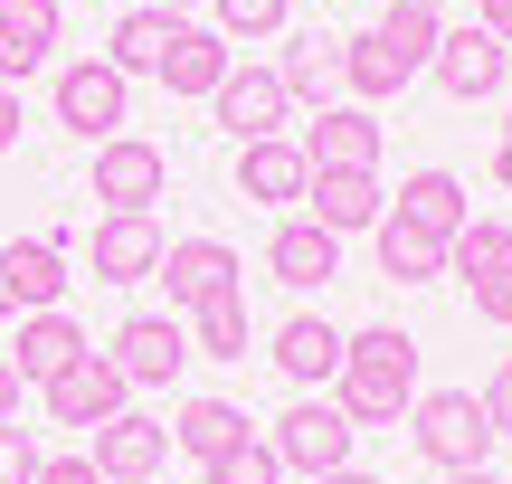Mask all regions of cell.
<instances>
[{
	"mask_svg": "<svg viewBox=\"0 0 512 484\" xmlns=\"http://www.w3.org/2000/svg\"><path fill=\"white\" fill-rule=\"evenodd\" d=\"M38 399H48L57 428H105V418H124V409H133V380L114 371L105 352H86V361H67V371H57Z\"/></svg>",
	"mask_w": 512,
	"mask_h": 484,
	"instance_id": "cell-8",
	"label": "cell"
},
{
	"mask_svg": "<svg viewBox=\"0 0 512 484\" xmlns=\"http://www.w3.org/2000/svg\"><path fill=\"white\" fill-rule=\"evenodd\" d=\"M67 38V19H57V0H10L0 10V86H19V76L48 67V48Z\"/></svg>",
	"mask_w": 512,
	"mask_h": 484,
	"instance_id": "cell-22",
	"label": "cell"
},
{
	"mask_svg": "<svg viewBox=\"0 0 512 484\" xmlns=\"http://www.w3.org/2000/svg\"><path fill=\"white\" fill-rule=\"evenodd\" d=\"M162 190H171V162H162V143H143V133H114V143H95V200H105L114 219L152 209Z\"/></svg>",
	"mask_w": 512,
	"mask_h": 484,
	"instance_id": "cell-7",
	"label": "cell"
},
{
	"mask_svg": "<svg viewBox=\"0 0 512 484\" xmlns=\"http://www.w3.org/2000/svg\"><path fill=\"white\" fill-rule=\"evenodd\" d=\"M304 181H313V162L294 152V133L238 143V190H247V200H266V209H294V200H304Z\"/></svg>",
	"mask_w": 512,
	"mask_h": 484,
	"instance_id": "cell-21",
	"label": "cell"
},
{
	"mask_svg": "<svg viewBox=\"0 0 512 484\" xmlns=\"http://www.w3.org/2000/svg\"><path fill=\"white\" fill-rule=\"evenodd\" d=\"M209 10H219V38H228V48H238V38H275V29H285V0H209Z\"/></svg>",
	"mask_w": 512,
	"mask_h": 484,
	"instance_id": "cell-30",
	"label": "cell"
},
{
	"mask_svg": "<svg viewBox=\"0 0 512 484\" xmlns=\"http://www.w3.org/2000/svg\"><path fill=\"white\" fill-rule=\"evenodd\" d=\"M238 437H247V409H238V399H181V418H171V447L200 456V466H219Z\"/></svg>",
	"mask_w": 512,
	"mask_h": 484,
	"instance_id": "cell-25",
	"label": "cell"
},
{
	"mask_svg": "<svg viewBox=\"0 0 512 484\" xmlns=\"http://www.w3.org/2000/svg\"><path fill=\"white\" fill-rule=\"evenodd\" d=\"M0 276H10V304L19 314H57L67 304V238H10L0 247Z\"/></svg>",
	"mask_w": 512,
	"mask_h": 484,
	"instance_id": "cell-15",
	"label": "cell"
},
{
	"mask_svg": "<svg viewBox=\"0 0 512 484\" xmlns=\"http://www.w3.org/2000/svg\"><path fill=\"white\" fill-rule=\"evenodd\" d=\"M437 38H446V19H427V10H399V0H389V19H380V29L342 38V86L361 95V105H380V95H399L408 76H427Z\"/></svg>",
	"mask_w": 512,
	"mask_h": 484,
	"instance_id": "cell-2",
	"label": "cell"
},
{
	"mask_svg": "<svg viewBox=\"0 0 512 484\" xmlns=\"http://www.w3.org/2000/svg\"><path fill=\"white\" fill-rule=\"evenodd\" d=\"M266 276L294 285V295H313V285L342 276V238H332V228H313V219H285V228L266 238Z\"/></svg>",
	"mask_w": 512,
	"mask_h": 484,
	"instance_id": "cell-17",
	"label": "cell"
},
{
	"mask_svg": "<svg viewBox=\"0 0 512 484\" xmlns=\"http://www.w3.org/2000/svg\"><path fill=\"white\" fill-rule=\"evenodd\" d=\"M0 323H19V304H10V276H0Z\"/></svg>",
	"mask_w": 512,
	"mask_h": 484,
	"instance_id": "cell-42",
	"label": "cell"
},
{
	"mask_svg": "<svg viewBox=\"0 0 512 484\" xmlns=\"http://www.w3.org/2000/svg\"><path fill=\"white\" fill-rule=\"evenodd\" d=\"M494 181L512 190V133H503V143H494Z\"/></svg>",
	"mask_w": 512,
	"mask_h": 484,
	"instance_id": "cell-37",
	"label": "cell"
},
{
	"mask_svg": "<svg viewBox=\"0 0 512 484\" xmlns=\"http://www.w3.org/2000/svg\"><path fill=\"white\" fill-rule=\"evenodd\" d=\"M399 10H427V19H446V10H456V0H399Z\"/></svg>",
	"mask_w": 512,
	"mask_h": 484,
	"instance_id": "cell-40",
	"label": "cell"
},
{
	"mask_svg": "<svg viewBox=\"0 0 512 484\" xmlns=\"http://www.w3.org/2000/svg\"><path fill=\"white\" fill-rule=\"evenodd\" d=\"M19 143V86H0V152Z\"/></svg>",
	"mask_w": 512,
	"mask_h": 484,
	"instance_id": "cell-35",
	"label": "cell"
},
{
	"mask_svg": "<svg viewBox=\"0 0 512 484\" xmlns=\"http://www.w3.org/2000/svg\"><path fill=\"white\" fill-rule=\"evenodd\" d=\"M152 276L171 285V314H200V304H209V295H228L247 266H238V247H219V238H171Z\"/></svg>",
	"mask_w": 512,
	"mask_h": 484,
	"instance_id": "cell-11",
	"label": "cell"
},
{
	"mask_svg": "<svg viewBox=\"0 0 512 484\" xmlns=\"http://www.w3.org/2000/svg\"><path fill=\"white\" fill-rule=\"evenodd\" d=\"M313 484H380V475H361V466H342V475H313Z\"/></svg>",
	"mask_w": 512,
	"mask_h": 484,
	"instance_id": "cell-38",
	"label": "cell"
},
{
	"mask_svg": "<svg viewBox=\"0 0 512 484\" xmlns=\"http://www.w3.org/2000/svg\"><path fill=\"white\" fill-rule=\"evenodd\" d=\"M209 484H285V456L266 447V437H238V447L219 456V466H200Z\"/></svg>",
	"mask_w": 512,
	"mask_h": 484,
	"instance_id": "cell-29",
	"label": "cell"
},
{
	"mask_svg": "<svg viewBox=\"0 0 512 484\" xmlns=\"http://www.w3.org/2000/svg\"><path fill=\"white\" fill-rule=\"evenodd\" d=\"M351 437H361V428H351V418L332 409V390H323V399H294V409L275 418L266 447L285 456V475H304V484H313V475H342V466H351Z\"/></svg>",
	"mask_w": 512,
	"mask_h": 484,
	"instance_id": "cell-4",
	"label": "cell"
},
{
	"mask_svg": "<svg viewBox=\"0 0 512 484\" xmlns=\"http://www.w3.org/2000/svg\"><path fill=\"white\" fill-rule=\"evenodd\" d=\"M190 352H209V361H247V285H228V295H209L200 314H190Z\"/></svg>",
	"mask_w": 512,
	"mask_h": 484,
	"instance_id": "cell-28",
	"label": "cell"
},
{
	"mask_svg": "<svg viewBox=\"0 0 512 484\" xmlns=\"http://www.w3.org/2000/svg\"><path fill=\"white\" fill-rule=\"evenodd\" d=\"M446 484H503V475L494 466H465V475H446Z\"/></svg>",
	"mask_w": 512,
	"mask_h": 484,
	"instance_id": "cell-39",
	"label": "cell"
},
{
	"mask_svg": "<svg viewBox=\"0 0 512 484\" xmlns=\"http://www.w3.org/2000/svg\"><path fill=\"white\" fill-rule=\"evenodd\" d=\"M38 466H48V456H38V437L19 428V418H0V484H38Z\"/></svg>",
	"mask_w": 512,
	"mask_h": 484,
	"instance_id": "cell-32",
	"label": "cell"
},
{
	"mask_svg": "<svg viewBox=\"0 0 512 484\" xmlns=\"http://www.w3.org/2000/svg\"><path fill=\"white\" fill-rule=\"evenodd\" d=\"M408 447H418L437 475L494 466V418H484V399H475V390H427L418 409H408Z\"/></svg>",
	"mask_w": 512,
	"mask_h": 484,
	"instance_id": "cell-3",
	"label": "cell"
},
{
	"mask_svg": "<svg viewBox=\"0 0 512 484\" xmlns=\"http://www.w3.org/2000/svg\"><path fill=\"white\" fill-rule=\"evenodd\" d=\"M171 38H181V19L143 0V10H124V19H114V38H105V67H114V76H162Z\"/></svg>",
	"mask_w": 512,
	"mask_h": 484,
	"instance_id": "cell-24",
	"label": "cell"
},
{
	"mask_svg": "<svg viewBox=\"0 0 512 484\" xmlns=\"http://www.w3.org/2000/svg\"><path fill=\"white\" fill-rule=\"evenodd\" d=\"M152 10H171V19H181V10H209V0H152Z\"/></svg>",
	"mask_w": 512,
	"mask_h": 484,
	"instance_id": "cell-41",
	"label": "cell"
},
{
	"mask_svg": "<svg viewBox=\"0 0 512 484\" xmlns=\"http://www.w3.org/2000/svg\"><path fill=\"white\" fill-rule=\"evenodd\" d=\"M275 86H285V105H332V86H342V48H332V38H294L285 67H275Z\"/></svg>",
	"mask_w": 512,
	"mask_h": 484,
	"instance_id": "cell-27",
	"label": "cell"
},
{
	"mask_svg": "<svg viewBox=\"0 0 512 484\" xmlns=\"http://www.w3.org/2000/svg\"><path fill=\"white\" fill-rule=\"evenodd\" d=\"M475 399H484V418H494V437H512V361H503V371H494V380H484V390H475Z\"/></svg>",
	"mask_w": 512,
	"mask_h": 484,
	"instance_id": "cell-33",
	"label": "cell"
},
{
	"mask_svg": "<svg viewBox=\"0 0 512 484\" xmlns=\"http://www.w3.org/2000/svg\"><path fill=\"white\" fill-rule=\"evenodd\" d=\"M342 323H323V314H294V323H275V371L294 380V390H332V371H342Z\"/></svg>",
	"mask_w": 512,
	"mask_h": 484,
	"instance_id": "cell-19",
	"label": "cell"
},
{
	"mask_svg": "<svg viewBox=\"0 0 512 484\" xmlns=\"http://www.w3.org/2000/svg\"><path fill=\"white\" fill-rule=\"evenodd\" d=\"M389 219H399V228H418V238H437V247H456V228L475 219V200H465V181H456V171H408Z\"/></svg>",
	"mask_w": 512,
	"mask_h": 484,
	"instance_id": "cell-16",
	"label": "cell"
},
{
	"mask_svg": "<svg viewBox=\"0 0 512 484\" xmlns=\"http://www.w3.org/2000/svg\"><path fill=\"white\" fill-rule=\"evenodd\" d=\"M370 257H380V276H389V285H437V276H446V247H437V238H418V228H399V219L370 228Z\"/></svg>",
	"mask_w": 512,
	"mask_h": 484,
	"instance_id": "cell-26",
	"label": "cell"
},
{
	"mask_svg": "<svg viewBox=\"0 0 512 484\" xmlns=\"http://www.w3.org/2000/svg\"><path fill=\"white\" fill-rule=\"evenodd\" d=\"M465 295H475L484 323H512V247H503L494 266H475V276H465Z\"/></svg>",
	"mask_w": 512,
	"mask_h": 484,
	"instance_id": "cell-31",
	"label": "cell"
},
{
	"mask_svg": "<svg viewBox=\"0 0 512 484\" xmlns=\"http://www.w3.org/2000/svg\"><path fill=\"white\" fill-rule=\"evenodd\" d=\"M304 219L332 228V238H361V228H380V219H389L380 171H313V181H304Z\"/></svg>",
	"mask_w": 512,
	"mask_h": 484,
	"instance_id": "cell-10",
	"label": "cell"
},
{
	"mask_svg": "<svg viewBox=\"0 0 512 484\" xmlns=\"http://www.w3.org/2000/svg\"><path fill=\"white\" fill-rule=\"evenodd\" d=\"M332 409L351 428H399L418 409V342L399 323H370V333L342 342V371H332Z\"/></svg>",
	"mask_w": 512,
	"mask_h": 484,
	"instance_id": "cell-1",
	"label": "cell"
},
{
	"mask_svg": "<svg viewBox=\"0 0 512 484\" xmlns=\"http://www.w3.org/2000/svg\"><path fill=\"white\" fill-rule=\"evenodd\" d=\"M503 133H512V114H503Z\"/></svg>",
	"mask_w": 512,
	"mask_h": 484,
	"instance_id": "cell-43",
	"label": "cell"
},
{
	"mask_svg": "<svg viewBox=\"0 0 512 484\" xmlns=\"http://www.w3.org/2000/svg\"><path fill=\"white\" fill-rule=\"evenodd\" d=\"M427 76H437V95H456V105H475V95H494L503 76H512V48L494 29H475V19H465V29H446L437 38V57H427Z\"/></svg>",
	"mask_w": 512,
	"mask_h": 484,
	"instance_id": "cell-9",
	"label": "cell"
},
{
	"mask_svg": "<svg viewBox=\"0 0 512 484\" xmlns=\"http://www.w3.org/2000/svg\"><path fill=\"white\" fill-rule=\"evenodd\" d=\"M0 10H10V0H0Z\"/></svg>",
	"mask_w": 512,
	"mask_h": 484,
	"instance_id": "cell-44",
	"label": "cell"
},
{
	"mask_svg": "<svg viewBox=\"0 0 512 484\" xmlns=\"http://www.w3.org/2000/svg\"><path fill=\"white\" fill-rule=\"evenodd\" d=\"M0 418H19V371L0 361Z\"/></svg>",
	"mask_w": 512,
	"mask_h": 484,
	"instance_id": "cell-36",
	"label": "cell"
},
{
	"mask_svg": "<svg viewBox=\"0 0 512 484\" xmlns=\"http://www.w3.org/2000/svg\"><path fill=\"white\" fill-rule=\"evenodd\" d=\"M124 105H133V76H114L105 57L57 67V124H67L76 143H114V133H124Z\"/></svg>",
	"mask_w": 512,
	"mask_h": 484,
	"instance_id": "cell-5",
	"label": "cell"
},
{
	"mask_svg": "<svg viewBox=\"0 0 512 484\" xmlns=\"http://www.w3.org/2000/svg\"><path fill=\"white\" fill-rule=\"evenodd\" d=\"M219 105V124L238 133V143H266V133H285V86H275V67H228V86L209 95Z\"/></svg>",
	"mask_w": 512,
	"mask_h": 484,
	"instance_id": "cell-18",
	"label": "cell"
},
{
	"mask_svg": "<svg viewBox=\"0 0 512 484\" xmlns=\"http://www.w3.org/2000/svg\"><path fill=\"white\" fill-rule=\"evenodd\" d=\"M475 29H494L503 48H512V0H475Z\"/></svg>",
	"mask_w": 512,
	"mask_h": 484,
	"instance_id": "cell-34",
	"label": "cell"
},
{
	"mask_svg": "<svg viewBox=\"0 0 512 484\" xmlns=\"http://www.w3.org/2000/svg\"><path fill=\"white\" fill-rule=\"evenodd\" d=\"M162 466H171V428H162V418L124 409V418L95 428V475H105V484H152Z\"/></svg>",
	"mask_w": 512,
	"mask_h": 484,
	"instance_id": "cell-14",
	"label": "cell"
},
{
	"mask_svg": "<svg viewBox=\"0 0 512 484\" xmlns=\"http://www.w3.org/2000/svg\"><path fill=\"white\" fill-rule=\"evenodd\" d=\"M294 152L313 171H380V124H370V105H323L294 133Z\"/></svg>",
	"mask_w": 512,
	"mask_h": 484,
	"instance_id": "cell-13",
	"label": "cell"
},
{
	"mask_svg": "<svg viewBox=\"0 0 512 484\" xmlns=\"http://www.w3.org/2000/svg\"><path fill=\"white\" fill-rule=\"evenodd\" d=\"M86 352H95V342L76 333V314L57 304V314H19V352H10V371H19V390H29V380L48 390V380L67 371V361H86Z\"/></svg>",
	"mask_w": 512,
	"mask_h": 484,
	"instance_id": "cell-20",
	"label": "cell"
},
{
	"mask_svg": "<svg viewBox=\"0 0 512 484\" xmlns=\"http://www.w3.org/2000/svg\"><path fill=\"white\" fill-rule=\"evenodd\" d=\"M105 361L133 380V390H171V380L190 371V323L181 314H133V323H114Z\"/></svg>",
	"mask_w": 512,
	"mask_h": 484,
	"instance_id": "cell-6",
	"label": "cell"
},
{
	"mask_svg": "<svg viewBox=\"0 0 512 484\" xmlns=\"http://www.w3.org/2000/svg\"><path fill=\"white\" fill-rule=\"evenodd\" d=\"M228 67H238V48H228L219 29H190V19H181V38H171V57H162V86L209 105V95L228 86Z\"/></svg>",
	"mask_w": 512,
	"mask_h": 484,
	"instance_id": "cell-23",
	"label": "cell"
},
{
	"mask_svg": "<svg viewBox=\"0 0 512 484\" xmlns=\"http://www.w3.org/2000/svg\"><path fill=\"white\" fill-rule=\"evenodd\" d=\"M162 219H152V209H133V219H95V238H86V257H95V285H143L152 266H162Z\"/></svg>",
	"mask_w": 512,
	"mask_h": 484,
	"instance_id": "cell-12",
	"label": "cell"
}]
</instances>
